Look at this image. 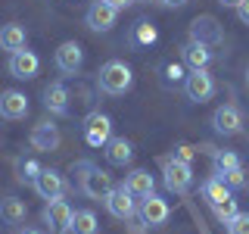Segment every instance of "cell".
<instances>
[{"label":"cell","instance_id":"cell-21","mask_svg":"<svg viewBox=\"0 0 249 234\" xmlns=\"http://www.w3.org/2000/svg\"><path fill=\"white\" fill-rule=\"evenodd\" d=\"M25 44H28V35L19 22H10V25L0 28V50L16 53V50H25Z\"/></svg>","mask_w":249,"mask_h":234},{"label":"cell","instance_id":"cell-10","mask_svg":"<svg viewBox=\"0 0 249 234\" xmlns=\"http://www.w3.org/2000/svg\"><path fill=\"white\" fill-rule=\"evenodd\" d=\"M115 19H119V10L112 3H106V0H93L88 13H84V22H88L90 31H112Z\"/></svg>","mask_w":249,"mask_h":234},{"label":"cell","instance_id":"cell-38","mask_svg":"<svg viewBox=\"0 0 249 234\" xmlns=\"http://www.w3.org/2000/svg\"><path fill=\"white\" fill-rule=\"evenodd\" d=\"M246 84H249V66H246Z\"/></svg>","mask_w":249,"mask_h":234},{"label":"cell","instance_id":"cell-32","mask_svg":"<svg viewBox=\"0 0 249 234\" xmlns=\"http://www.w3.org/2000/svg\"><path fill=\"white\" fill-rule=\"evenodd\" d=\"M171 156L181 162H193V156H196V150H193L190 144H175V150H171Z\"/></svg>","mask_w":249,"mask_h":234},{"label":"cell","instance_id":"cell-5","mask_svg":"<svg viewBox=\"0 0 249 234\" xmlns=\"http://www.w3.org/2000/svg\"><path fill=\"white\" fill-rule=\"evenodd\" d=\"M190 41L206 44V47H218V44L224 41V28H221V22H218L215 16H209V13L196 16V19L190 22Z\"/></svg>","mask_w":249,"mask_h":234},{"label":"cell","instance_id":"cell-35","mask_svg":"<svg viewBox=\"0 0 249 234\" xmlns=\"http://www.w3.org/2000/svg\"><path fill=\"white\" fill-rule=\"evenodd\" d=\"M106 3H112L115 10H124V6H131V3H134V0H106Z\"/></svg>","mask_w":249,"mask_h":234},{"label":"cell","instance_id":"cell-24","mask_svg":"<svg viewBox=\"0 0 249 234\" xmlns=\"http://www.w3.org/2000/svg\"><path fill=\"white\" fill-rule=\"evenodd\" d=\"M69 231L72 234H100V222H97V215H93V209H75Z\"/></svg>","mask_w":249,"mask_h":234},{"label":"cell","instance_id":"cell-28","mask_svg":"<svg viewBox=\"0 0 249 234\" xmlns=\"http://www.w3.org/2000/svg\"><path fill=\"white\" fill-rule=\"evenodd\" d=\"M41 162L37 159H19V166H16V172H19V181H28V184H35V178L41 175Z\"/></svg>","mask_w":249,"mask_h":234},{"label":"cell","instance_id":"cell-18","mask_svg":"<svg viewBox=\"0 0 249 234\" xmlns=\"http://www.w3.org/2000/svg\"><path fill=\"white\" fill-rule=\"evenodd\" d=\"M122 187H124V191H131L137 200H143V197H150V194L156 191V178L146 169H134V172H128V175H124Z\"/></svg>","mask_w":249,"mask_h":234},{"label":"cell","instance_id":"cell-39","mask_svg":"<svg viewBox=\"0 0 249 234\" xmlns=\"http://www.w3.org/2000/svg\"><path fill=\"white\" fill-rule=\"evenodd\" d=\"M134 3H143V0H134Z\"/></svg>","mask_w":249,"mask_h":234},{"label":"cell","instance_id":"cell-23","mask_svg":"<svg viewBox=\"0 0 249 234\" xmlns=\"http://www.w3.org/2000/svg\"><path fill=\"white\" fill-rule=\"evenodd\" d=\"M231 197H233V191L218 175H209L206 181H202V200H206L209 206H218V203H224V200H231Z\"/></svg>","mask_w":249,"mask_h":234},{"label":"cell","instance_id":"cell-15","mask_svg":"<svg viewBox=\"0 0 249 234\" xmlns=\"http://www.w3.org/2000/svg\"><path fill=\"white\" fill-rule=\"evenodd\" d=\"M31 147H35L37 153H53V150H59V144H62V135H59V128L53 122H41V125H35L31 128Z\"/></svg>","mask_w":249,"mask_h":234},{"label":"cell","instance_id":"cell-16","mask_svg":"<svg viewBox=\"0 0 249 234\" xmlns=\"http://www.w3.org/2000/svg\"><path fill=\"white\" fill-rule=\"evenodd\" d=\"M0 116L3 119H25L28 116V97L22 91H16V88H6V91H0Z\"/></svg>","mask_w":249,"mask_h":234},{"label":"cell","instance_id":"cell-36","mask_svg":"<svg viewBox=\"0 0 249 234\" xmlns=\"http://www.w3.org/2000/svg\"><path fill=\"white\" fill-rule=\"evenodd\" d=\"M19 234H44V228H31V225H25V228H19Z\"/></svg>","mask_w":249,"mask_h":234},{"label":"cell","instance_id":"cell-30","mask_svg":"<svg viewBox=\"0 0 249 234\" xmlns=\"http://www.w3.org/2000/svg\"><path fill=\"white\" fill-rule=\"evenodd\" d=\"M184 66H181V62H168V66L165 69H162V81H165V84H181L184 81Z\"/></svg>","mask_w":249,"mask_h":234},{"label":"cell","instance_id":"cell-33","mask_svg":"<svg viewBox=\"0 0 249 234\" xmlns=\"http://www.w3.org/2000/svg\"><path fill=\"white\" fill-rule=\"evenodd\" d=\"M237 19L243 22V25H249V0H240V6H237Z\"/></svg>","mask_w":249,"mask_h":234},{"label":"cell","instance_id":"cell-17","mask_svg":"<svg viewBox=\"0 0 249 234\" xmlns=\"http://www.w3.org/2000/svg\"><path fill=\"white\" fill-rule=\"evenodd\" d=\"M69 88L62 81H50L44 88V106L50 116H69Z\"/></svg>","mask_w":249,"mask_h":234},{"label":"cell","instance_id":"cell-2","mask_svg":"<svg viewBox=\"0 0 249 234\" xmlns=\"http://www.w3.org/2000/svg\"><path fill=\"white\" fill-rule=\"evenodd\" d=\"M97 84H100V91H103V94H109V97H119V94L131 91V84H134V72H131L128 62L109 59V62H103V66H100Z\"/></svg>","mask_w":249,"mask_h":234},{"label":"cell","instance_id":"cell-6","mask_svg":"<svg viewBox=\"0 0 249 234\" xmlns=\"http://www.w3.org/2000/svg\"><path fill=\"white\" fill-rule=\"evenodd\" d=\"M103 206H106V213L112 218H122V222H128V218L137 215V197L131 191H124L122 184L112 187V191L103 197Z\"/></svg>","mask_w":249,"mask_h":234},{"label":"cell","instance_id":"cell-12","mask_svg":"<svg viewBox=\"0 0 249 234\" xmlns=\"http://www.w3.org/2000/svg\"><path fill=\"white\" fill-rule=\"evenodd\" d=\"M53 59H56V69L62 75H78L81 66H84V50H81L78 41H66V44L56 47V57Z\"/></svg>","mask_w":249,"mask_h":234},{"label":"cell","instance_id":"cell-13","mask_svg":"<svg viewBox=\"0 0 249 234\" xmlns=\"http://www.w3.org/2000/svg\"><path fill=\"white\" fill-rule=\"evenodd\" d=\"M31 187H35L37 197H44V200H56V197H62V194L69 191L62 172H56V169H41V175L35 178V184H31Z\"/></svg>","mask_w":249,"mask_h":234},{"label":"cell","instance_id":"cell-7","mask_svg":"<svg viewBox=\"0 0 249 234\" xmlns=\"http://www.w3.org/2000/svg\"><path fill=\"white\" fill-rule=\"evenodd\" d=\"M184 94L193 103H206L215 94V78L209 75V69H190V75L184 78Z\"/></svg>","mask_w":249,"mask_h":234},{"label":"cell","instance_id":"cell-14","mask_svg":"<svg viewBox=\"0 0 249 234\" xmlns=\"http://www.w3.org/2000/svg\"><path fill=\"white\" fill-rule=\"evenodd\" d=\"M10 75L13 78H19V81H28V78H35L37 75V69H41V59H37V53L35 50H16L10 53Z\"/></svg>","mask_w":249,"mask_h":234},{"label":"cell","instance_id":"cell-25","mask_svg":"<svg viewBox=\"0 0 249 234\" xmlns=\"http://www.w3.org/2000/svg\"><path fill=\"white\" fill-rule=\"evenodd\" d=\"M156 38H159V31H156V25L146 22V19L134 22V28H131V44L134 47H150V44H156Z\"/></svg>","mask_w":249,"mask_h":234},{"label":"cell","instance_id":"cell-3","mask_svg":"<svg viewBox=\"0 0 249 234\" xmlns=\"http://www.w3.org/2000/svg\"><path fill=\"white\" fill-rule=\"evenodd\" d=\"M162 181L171 194H187L193 187V166L175 159V156H165L162 159Z\"/></svg>","mask_w":249,"mask_h":234},{"label":"cell","instance_id":"cell-26","mask_svg":"<svg viewBox=\"0 0 249 234\" xmlns=\"http://www.w3.org/2000/svg\"><path fill=\"white\" fill-rule=\"evenodd\" d=\"M212 166H215V175H224V172H231V169H240L243 162H240V156L233 150H215L212 153Z\"/></svg>","mask_w":249,"mask_h":234},{"label":"cell","instance_id":"cell-19","mask_svg":"<svg viewBox=\"0 0 249 234\" xmlns=\"http://www.w3.org/2000/svg\"><path fill=\"white\" fill-rule=\"evenodd\" d=\"M181 62H184L187 69H209V62H212V47L196 44V41H187L181 47Z\"/></svg>","mask_w":249,"mask_h":234},{"label":"cell","instance_id":"cell-9","mask_svg":"<svg viewBox=\"0 0 249 234\" xmlns=\"http://www.w3.org/2000/svg\"><path fill=\"white\" fill-rule=\"evenodd\" d=\"M72 213H75V209L69 206L62 197H56V200H47L41 218H44V225L53 234H62V231H69V225H72Z\"/></svg>","mask_w":249,"mask_h":234},{"label":"cell","instance_id":"cell-22","mask_svg":"<svg viewBox=\"0 0 249 234\" xmlns=\"http://www.w3.org/2000/svg\"><path fill=\"white\" fill-rule=\"evenodd\" d=\"M25 215H28L25 200H19V197H3V200H0V218H3L10 228L22 225V222H25Z\"/></svg>","mask_w":249,"mask_h":234},{"label":"cell","instance_id":"cell-31","mask_svg":"<svg viewBox=\"0 0 249 234\" xmlns=\"http://www.w3.org/2000/svg\"><path fill=\"white\" fill-rule=\"evenodd\" d=\"M228 234H249V213H237L231 222H224Z\"/></svg>","mask_w":249,"mask_h":234},{"label":"cell","instance_id":"cell-40","mask_svg":"<svg viewBox=\"0 0 249 234\" xmlns=\"http://www.w3.org/2000/svg\"><path fill=\"white\" fill-rule=\"evenodd\" d=\"M62 234H72V231H62Z\"/></svg>","mask_w":249,"mask_h":234},{"label":"cell","instance_id":"cell-37","mask_svg":"<svg viewBox=\"0 0 249 234\" xmlns=\"http://www.w3.org/2000/svg\"><path fill=\"white\" fill-rule=\"evenodd\" d=\"M218 3H221V6H231V10H237L240 0H218Z\"/></svg>","mask_w":249,"mask_h":234},{"label":"cell","instance_id":"cell-20","mask_svg":"<svg viewBox=\"0 0 249 234\" xmlns=\"http://www.w3.org/2000/svg\"><path fill=\"white\" fill-rule=\"evenodd\" d=\"M103 153H106L109 166H128V162L134 159V147H131L128 137H109L106 147H103Z\"/></svg>","mask_w":249,"mask_h":234},{"label":"cell","instance_id":"cell-1","mask_svg":"<svg viewBox=\"0 0 249 234\" xmlns=\"http://www.w3.org/2000/svg\"><path fill=\"white\" fill-rule=\"evenodd\" d=\"M72 175H75V181H78V191H81L84 197H90V200H103L106 194L115 187L112 175L103 172L100 166H93L90 159L75 162V166H72Z\"/></svg>","mask_w":249,"mask_h":234},{"label":"cell","instance_id":"cell-8","mask_svg":"<svg viewBox=\"0 0 249 234\" xmlns=\"http://www.w3.org/2000/svg\"><path fill=\"white\" fill-rule=\"evenodd\" d=\"M137 215H140V222L143 225H150V228H159V225H165L168 222V215H171V206L165 200L159 197V194H150V197H143L140 200V206H137Z\"/></svg>","mask_w":249,"mask_h":234},{"label":"cell","instance_id":"cell-11","mask_svg":"<svg viewBox=\"0 0 249 234\" xmlns=\"http://www.w3.org/2000/svg\"><path fill=\"white\" fill-rule=\"evenodd\" d=\"M212 128L218 131V135H224V137L240 135V131H243V113H240L233 103L218 106L215 113H212Z\"/></svg>","mask_w":249,"mask_h":234},{"label":"cell","instance_id":"cell-27","mask_svg":"<svg viewBox=\"0 0 249 234\" xmlns=\"http://www.w3.org/2000/svg\"><path fill=\"white\" fill-rule=\"evenodd\" d=\"M212 175H215V172H212ZM218 178H221V181L228 184L231 191H243V187L249 184V178H246V169H243V166H240V169H231V172H224V175H218Z\"/></svg>","mask_w":249,"mask_h":234},{"label":"cell","instance_id":"cell-4","mask_svg":"<svg viewBox=\"0 0 249 234\" xmlns=\"http://www.w3.org/2000/svg\"><path fill=\"white\" fill-rule=\"evenodd\" d=\"M81 135H84V144L93 147V150H103L106 140L112 137V119L106 113H90L81 125Z\"/></svg>","mask_w":249,"mask_h":234},{"label":"cell","instance_id":"cell-29","mask_svg":"<svg viewBox=\"0 0 249 234\" xmlns=\"http://www.w3.org/2000/svg\"><path fill=\"white\" fill-rule=\"evenodd\" d=\"M212 213H215V218H218V222L224 225V222H231V218L237 215L240 209H237V200L231 197V200H224V203H218V206H212Z\"/></svg>","mask_w":249,"mask_h":234},{"label":"cell","instance_id":"cell-34","mask_svg":"<svg viewBox=\"0 0 249 234\" xmlns=\"http://www.w3.org/2000/svg\"><path fill=\"white\" fill-rule=\"evenodd\" d=\"M159 3H162V6H168V10H178V6H184L187 0H159Z\"/></svg>","mask_w":249,"mask_h":234}]
</instances>
